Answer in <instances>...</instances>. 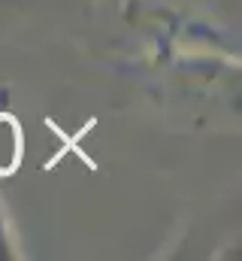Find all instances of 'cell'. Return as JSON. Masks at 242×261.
I'll return each mask as SVG.
<instances>
[{
  "label": "cell",
  "mask_w": 242,
  "mask_h": 261,
  "mask_svg": "<svg viewBox=\"0 0 242 261\" xmlns=\"http://www.w3.org/2000/svg\"><path fill=\"white\" fill-rule=\"evenodd\" d=\"M21 149H24L21 125L15 122V116L0 113V176H12L18 170Z\"/></svg>",
  "instance_id": "obj_1"
}]
</instances>
